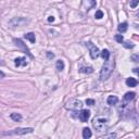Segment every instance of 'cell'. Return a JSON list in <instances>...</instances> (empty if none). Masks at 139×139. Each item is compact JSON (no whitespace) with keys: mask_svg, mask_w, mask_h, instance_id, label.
<instances>
[{"mask_svg":"<svg viewBox=\"0 0 139 139\" xmlns=\"http://www.w3.org/2000/svg\"><path fill=\"white\" fill-rule=\"evenodd\" d=\"M114 69V61L113 60H105L104 64L102 65V69L100 71V80H107L110 75L112 74Z\"/></svg>","mask_w":139,"mask_h":139,"instance_id":"6da1fadb","label":"cell"},{"mask_svg":"<svg viewBox=\"0 0 139 139\" xmlns=\"http://www.w3.org/2000/svg\"><path fill=\"white\" fill-rule=\"evenodd\" d=\"M92 126L93 128L102 133V131H105L109 128V122L105 118H101V116H98V118H94L92 121Z\"/></svg>","mask_w":139,"mask_h":139,"instance_id":"7a4b0ae2","label":"cell"},{"mask_svg":"<svg viewBox=\"0 0 139 139\" xmlns=\"http://www.w3.org/2000/svg\"><path fill=\"white\" fill-rule=\"evenodd\" d=\"M30 23V20L26 19V18H14L12 20L9 21V25L11 27H21V26H24L27 25Z\"/></svg>","mask_w":139,"mask_h":139,"instance_id":"3957f363","label":"cell"},{"mask_svg":"<svg viewBox=\"0 0 139 139\" xmlns=\"http://www.w3.org/2000/svg\"><path fill=\"white\" fill-rule=\"evenodd\" d=\"M82 107H83V102L78 99H71L65 104V108L68 110H74V111L82 109Z\"/></svg>","mask_w":139,"mask_h":139,"instance_id":"277c9868","label":"cell"},{"mask_svg":"<svg viewBox=\"0 0 139 139\" xmlns=\"http://www.w3.org/2000/svg\"><path fill=\"white\" fill-rule=\"evenodd\" d=\"M85 46L86 47H88L89 49V52H90V57H91V59H97V58L100 55V51L98 49V47H96L93 45L92 42L88 41V42H85Z\"/></svg>","mask_w":139,"mask_h":139,"instance_id":"5b68a950","label":"cell"},{"mask_svg":"<svg viewBox=\"0 0 139 139\" xmlns=\"http://www.w3.org/2000/svg\"><path fill=\"white\" fill-rule=\"evenodd\" d=\"M33 128H31V127H27V128H21V127H19V128H15V129H13V131H11V133H9L10 135H12V134H14V135H26V134H31V133H33Z\"/></svg>","mask_w":139,"mask_h":139,"instance_id":"8992f818","label":"cell"},{"mask_svg":"<svg viewBox=\"0 0 139 139\" xmlns=\"http://www.w3.org/2000/svg\"><path fill=\"white\" fill-rule=\"evenodd\" d=\"M14 42H15V45H16L19 48L23 49V50H24V52H25V53H27V54L30 55L31 58L33 57V55H32V53L30 52V49H28V48L26 47V45H24V43H23V41H22L21 39H14Z\"/></svg>","mask_w":139,"mask_h":139,"instance_id":"52a82bcc","label":"cell"},{"mask_svg":"<svg viewBox=\"0 0 139 139\" xmlns=\"http://www.w3.org/2000/svg\"><path fill=\"white\" fill-rule=\"evenodd\" d=\"M79 120L82 121L83 123H85V122H87L89 120V118H90V111L89 110H83L82 112L79 113Z\"/></svg>","mask_w":139,"mask_h":139,"instance_id":"ba28073f","label":"cell"},{"mask_svg":"<svg viewBox=\"0 0 139 139\" xmlns=\"http://www.w3.org/2000/svg\"><path fill=\"white\" fill-rule=\"evenodd\" d=\"M84 4L86 7V10H90L96 5V0H84Z\"/></svg>","mask_w":139,"mask_h":139,"instance_id":"9c48e42d","label":"cell"},{"mask_svg":"<svg viewBox=\"0 0 139 139\" xmlns=\"http://www.w3.org/2000/svg\"><path fill=\"white\" fill-rule=\"evenodd\" d=\"M14 64H15V66H21V65L25 66L27 64V62H26L25 58H16V59L14 60Z\"/></svg>","mask_w":139,"mask_h":139,"instance_id":"30bf717a","label":"cell"},{"mask_svg":"<svg viewBox=\"0 0 139 139\" xmlns=\"http://www.w3.org/2000/svg\"><path fill=\"white\" fill-rule=\"evenodd\" d=\"M107 101H108V104H110V105H115L119 102V98L116 97V96H109Z\"/></svg>","mask_w":139,"mask_h":139,"instance_id":"8fae6325","label":"cell"},{"mask_svg":"<svg viewBox=\"0 0 139 139\" xmlns=\"http://www.w3.org/2000/svg\"><path fill=\"white\" fill-rule=\"evenodd\" d=\"M138 84V80L136 78H133V77H130V78H127L126 79V85L128 87H136Z\"/></svg>","mask_w":139,"mask_h":139,"instance_id":"7c38bea8","label":"cell"},{"mask_svg":"<svg viewBox=\"0 0 139 139\" xmlns=\"http://www.w3.org/2000/svg\"><path fill=\"white\" fill-rule=\"evenodd\" d=\"M135 96H136V93L133 92V91H128L125 93V96H124V99H125L126 101H131V100H134L135 99Z\"/></svg>","mask_w":139,"mask_h":139,"instance_id":"4fadbf2b","label":"cell"},{"mask_svg":"<svg viewBox=\"0 0 139 139\" xmlns=\"http://www.w3.org/2000/svg\"><path fill=\"white\" fill-rule=\"evenodd\" d=\"M24 37H25V39L30 40L32 43H35V41H36V37H35L34 33H27L26 35H24Z\"/></svg>","mask_w":139,"mask_h":139,"instance_id":"5bb4252c","label":"cell"},{"mask_svg":"<svg viewBox=\"0 0 139 139\" xmlns=\"http://www.w3.org/2000/svg\"><path fill=\"white\" fill-rule=\"evenodd\" d=\"M91 136H92V134H91V130H90L89 128L85 127V128L83 129V137H84L85 139H88V138H90Z\"/></svg>","mask_w":139,"mask_h":139,"instance_id":"9a60e30c","label":"cell"},{"mask_svg":"<svg viewBox=\"0 0 139 139\" xmlns=\"http://www.w3.org/2000/svg\"><path fill=\"white\" fill-rule=\"evenodd\" d=\"M79 72L80 73H85V74H90V73H92L93 72V69L91 68V66H82L80 68V70H79Z\"/></svg>","mask_w":139,"mask_h":139,"instance_id":"2e32d148","label":"cell"},{"mask_svg":"<svg viewBox=\"0 0 139 139\" xmlns=\"http://www.w3.org/2000/svg\"><path fill=\"white\" fill-rule=\"evenodd\" d=\"M100 55L102 57V59H103L104 61H105V60H109V59H110V52H109V50H108V49H104V50H102L101 52H100Z\"/></svg>","mask_w":139,"mask_h":139,"instance_id":"e0dca14e","label":"cell"},{"mask_svg":"<svg viewBox=\"0 0 139 139\" xmlns=\"http://www.w3.org/2000/svg\"><path fill=\"white\" fill-rule=\"evenodd\" d=\"M127 23L126 22H124V23H121L119 26H118V30H119V32L120 33H125L126 31H127Z\"/></svg>","mask_w":139,"mask_h":139,"instance_id":"ac0fdd59","label":"cell"},{"mask_svg":"<svg viewBox=\"0 0 139 139\" xmlns=\"http://www.w3.org/2000/svg\"><path fill=\"white\" fill-rule=\"evenodd\" d=\"M55 68H57V70L59 71V72L63 71L64 70V62L62 60H58L57 63H55Z\"/></svg>","mask_w":139,"mask_h":139,"instance_id":"d6986e66","label":"cell"},{"mask_svg":"<svg viewBox=\"0 0 139 139\" xmlns=\"http://www.w3.org/2000/svg\"><path fill=\"white\" fill-rule=\"evenodd\" d=\"M10 118H11L13 121H15V122H20V121L22 120V115L19 114V113H11Z\"/></svg>","mask_w":139,"mask_h":139,"instance_id":"ffe728a7","label":"cell"},{"mask_svg":"<svg viewBox=\"0 0 139 139\" xmlns=\"http://www.w3.org/2000/svg\"><path fill=\"white\" fill-rule=\"evenodd\" d=\"M123 43V46L125 47V48H127V49H131V48H134L135 47V45L134 43H131V42H129V41H125V42H122Z\"/></svg>","mask_w":139,"mask_h":139,"instance_id":"44dd1931","label":"cell"},{"mask_svg":"<svg viewBox=\"0 0 139 139\" xmlns=\"http://www.w3.org/2000/svg\"><path fill=\"white\" fill-rule=\"evenodd\" d=\"M94 18H96V19H98V20L102 19V18H103V12H102L101 10H98V11H96V14H94Z\"/></svg>","mask_w":139,"mask_h":139,"instance_id":"7402d4cb","label":"cell"},{"mask_svg":"<svg viewBox=\"0 0 139 139\" xmlns=\"http://www.w3.org/2000/svg\"><path fill=\"white\" fill-rule=\"evenodd\" d=\"M115 40L118 41V42H120V43H122V42L124 41L123 35H115Z\"/></svg>","mask_w":139,"mask_h":139,"instance_id":"603a6c76","label":"cell"},{"mask_svg":"<svg viewBox=\"0 0 139 139\" xmlns=\"http://www.w3.org/2000/svg\"><path fill=\"white\" fill-rule=\"evenodd\" d=\"M139 4V0H130V8H136Z\"/></svg>","mask_w":139,"mask_h":139,"instance_id":"cb8c5ba5","label":"cell"},{"mask_svg":"<svg viewBox=\"0 0 139 139\" xmlns=\"http://www.w3.org/2000/svg\"><path fill=\"white\" fill-rule=\"evenodd\" d=\"M86 104H88V105H93V104H94V100H93V99H86Z\"/></svg>","mask_w":139,"mask_h":139,"instance_id":"d4e9b609","label":"cell"},{"mask_svg":"<svg viewBox=\"0 0 139 139\" xmlns=\"http://www.w3.org/2000/svg\"><path fill=\"white\" fill-rule=\"evenodd\" d=\"M47 58H48V59H50V60H52L53 58H54V54L52 52H50V51H48V52H47Z\"/></svg>","mask_w":139,"mask_h":139,"instance_id":"484cf974","label":"cell"},{"mask_svg":"<svg viewBox=\"0 0 139 139\" xmlns=\"http://www.w3.org/2000/svg\"><path fill=\"white\" fill-rule=\"evenodd\" d=\"M48 21H49V22H53V21H54V18H53V16H49V18H48Z\"/></svg>","mask_w":139,"mask_h":139,"instance_id":"4316f807","label":"cell"},{"mask_svg":"<svg viewBox=\"0 0 139 139\" xmlns=\"http://www.w3.org/2000/svg\"><path fill=\"white\" fill-rule=\"evenodd\" d=\"M134 72L137 73V74H139V69H134Z\"/></svg>","mask_w":139,"mask_h":139,"instance_id":"83f0119b","label":"cell"},{"mask_svg":"<svg viewBox=\"0 0 139 139\" xmlns=\"http://www.w3.org/2000/svg\"><path fill=\"white\" fill-rule=\"evenodd\" d=\"M137 16H138V18H139V13H138V14H137Z\"/></svg>","mask_w":139,"mask_h":139,"instance_id":"f1b7e54d","label":"cell"}]
</instances>
